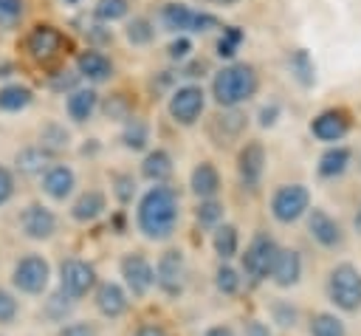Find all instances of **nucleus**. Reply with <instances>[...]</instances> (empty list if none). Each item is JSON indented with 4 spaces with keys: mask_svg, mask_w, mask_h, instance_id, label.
Instances as JSON below:
<instances>
[{
    "mask_svg": "<svg viewBox=\"0 0 361 336\" xmlns=\"http://www.w3.org/2000/svg\"><path fill=\"white\" fill-rule=\"evenodd\" d=\"M178 217H180V200H178V192L172 186H166V184L149 186L141 195L138 209H135L138 232L147 240H166V237H172V232L178 226Z\"/></svg>",
    "mask_w": 361,
    "mask_h": 336,
    "instance_id": "f257e3e1",
    "label": "nucleus"
},
{
    "mask_svg": "<svg viewBox=\"0 0 361 336\" xmlns=\"http://www.w3.org/2000/svg\"><path fill=\"white\" fill-rule=\"evenodd\" d=\"M259 88V76L257 68L248 62H231L226 68H220L212 79V96L220 107L234 110L243 102H248Z\"/></svg>",
    "mask_w": 361,
    "mask_h": 336,
    "instance_id": "f03ea898",
    "label": "nucleus"
},
{
    "mask_svg": "<svg viewBox=\"0 0 361 336\" xmlns=\"http://www.w3.org/2000/svg\"><path fill=\"white\" fill-rule=\"evenodd\" d=\"M327 296L336 308L353 313L361 308V271L353 263H338L327 274Z\"/></svg>",
    "mask_w": 361,
    "mask_h": 336,
    "instance_id": "7ed1b4c3",
    "label": "nucleus"
},
{
    "mask_svg": "<svg viewBox=\"0 0 361 336\" xmlns=\"http://www.w3.org/2000/svg\"><path fill=\"white\" fill-rule=\"evenodd\" d=\"M161 23L175 31V34H200V31H212L220 28V20L212 11H197L186 3H166L161 8Z\"/></svg>",
    "mask_w": 361,
    "mask_h": 336,
    "instance_id": "20e7f679",
    "label": "nucleus"
},
{
    "mask_svg": "<svg viewBox=\"0 0 361 336\" xmlns=\"http://www.w3.org/2000/svg\"><path fill=\"white\" fill-rule=\"evenodd\" d=\"M310 209V189L305 184H282L271 195V215L276 223H296Z\"/></svg>",
    "mask_w": 361,
    "mask_h": 336,
    "instance_id": "39448f33",
    "label": "nucleus"
},
{
    "mask_svg": "<svg viewBox=\"0 0 361 336\" xmlns=\"http://www.w3.org/2000/svg\"><path fill=\"white\" fill-rule=\"evenodd\" d=\"M166 110H169V119L180 127H192L197 124V119L203 116L206 110V90L195 82L189 85H180L169 93V102H166Z\"/></svg>",
    "mask_w": 361,
    "mask_h": 336,
    "instance_id": "423d86ee",
    "label": "nucleus"
},
{
    "mask_svg": "<svg viewBox=\"0 0 361 336\" xmlns=\"http://www.w3.org/2000/svg\"><path fill=\"white\" fill-rule=\"evenodd\" d=\"M276 251H279L276 240H274L268 232H257V234L251 237V243L245 246V254H243V274H245L251 282H262V280L271 274V265H274Z\"/></svg>",
    "mask_w": 361,
    "mask_h": 336,
    "instance_id": "0eeeda50",
    "label": "nucleus"
},
{
    "mask_svg": "<svg viewBox=\"0 0 361 336\" xmlns=\"http://www.w3.org/2000/svg\"><path fill=\"white\" fill-rule=\"evenodd\" d=\"M48 280H51V265L45 257L39 254H25L14 263V271H11V282L23 291V294H42L48 288Z\"/></svg>",
    "mask_w": 361,
    "mask_h": 336,
    "instance_id": "6e6552de",
    "label": "nucleus"
},
{
    "mask_svg": "<svg viewBox=\"0 0 361 336\" xmlns=\"http://www.w3.org/2000/svg\"><path fill=\"white\" fill-rule=\"evenodd\" d=\"M59 285L68 299H82L96 285V268L79 257H71L59 265Z\"/></svg>",
    "mask_w": 361,
    "mask_h": 336,
    "instance_id": "1a4fd4ad",
    "label": "nucleus"
},
{
    "mask_svg": "<svg viewBox=\"0 0 361 336\" xmlns=\"http://www.w3.org/2000/svg\"><path fill=\"white\" fill-rule=\"evenodd\" d=\"M353 127V119L344 107H324L322 113H316L310 119V136L316 141H324V144H336L341 141Z\"/></svg>",
    "mask_w": 361,
    "mask_h": 336,
    "instance_id": "9d476101",
    "label": "nucleus"
},
{
    "mask_svg": "<svg viewBox=\"0 0 361 336\" xmlns=\"http://www.w3.org/2000/svg\"><path fill=\"white\" fill-rule=\"evenodd\" d=\"M152 271H155V285L166 296H178L183 291V282H186V260H183V251H178V248L164 251L158 257V265Z\"/></svg>",
    "mask_w": 361,
    "mask_h": 336,
    "instance_id": "9b49d317",
    "label": "nucleus"
},
{
    "mask_svg": "<svg viewBox=\"0 0 361 336\" xmlns=\"http://www.w3.org/2000/svg\"><path fill=\"white\" fill-rule=\"evenodd\" d=\"M62 45H65V34H62L59 28L48 25V23L34 25V28L28 31V37H25V51H28V56L37 59V62H51V59L62 51Z\"/></svg>",
    "mask_w": 361,
    "mask_h": 336,
    "instance_id": "f8f14e48",
    "label": "nucleus"
},
{
    "mask_svg": "<svg viewBox=\"0 0 361 336\" xmlns=\"http://www.w3.org/2000/svg\"><path fill=\"white\" fill-rule=\"evenodd\" d=\"M265 147L259 141H245L237 152V178L243 184V189H257L265 172Z\"/></svg>",
    "mask_w": 361,
    "mask_h": 336,
    "instance_id": "ddd939ff",
    "label": "nucleus"
},
{
    "mask_svg": "<svg viewBox=\"0 0 361 336\" xmlns=\"http://www.w3.org/2000/svg\"><path fill=\"white\" fill-rule=\"evenodd\" d=\"M307 232L322 248H338L344 246V229L341 223L322 206L307 209Z\"/></svg>",
    "mask_w": 361,
    "mask_h": 336,
    "instance_id": "4468645a",
    "label": "nucleus"
},
{
    "mask_svg": "<svg viewBox=\"0 0 361 336\" xmlns=\"http://www.w3.org/2000/svg\"><path fill=\"white\" fill-rule=\"evenodd\" d=\"M121 277H124V285L133 296H147L149 288L155 285L152 263L144 254H124L121 257Z\"/></svg>",
    "mask_w": 361,
    "mask_h": 336,
    "instance_id": "2eb2a0df",
    "label": "nucleus"
},
{
    "mask_svg": "<svg viewBox=\"0 0 361 336\" xmlns=\"http://www.w3.org/2000/svg\"><path fill=\"white\" fill-rule=\"evenodd\" d=\"M20 229L31 240H48L56 232V215L42 203H28L20 212Z\"/></svg>",
    "mask_w": 361,
    "mask_h": 336,
    "instance_id": "dca6fc26",
    "label": "nucleus"
},
{
    "mask_svg": "<svg viewBox=\"0 0 361 336\" xmlns=\"http://www.w3.org/2000/svg\"><path fill=\"white\" fill-rule=\"evenodd\" d=\"M279 288H293L302 280V254L296 248H279L268 274Z\"/></svg>",
    "mask_w": 361,
    "mask_h": 336,
    "instance_id": "f3484780",
    "label": "nucleus"
},
{
    "mask_svg": "<svg viewBox=\"0 0 361 336\" xmlns=\"http://www.w3.org/2000/svg\"><path fill=\"white\" fill-rule=\"evenodd\" d=\"M76 73L87 82H107L113 76V59L96 48H87L76 56Z\"/></svg>",
    "mask_w": 361,
    "mask_h": 336,
    "instance_id": "a211bd4d",
    "label": "nucleus"
},
{
    "mask_svg": "<svg viewBox=\"0 0 361 336\" xmlns=\"http://www.w3.org/2000/svg\"><path fill=\"white\" fill-rule=\"evenodd\" d=\"M76 186V172L68 164H51L42 172V192L54 200H65Z\"/></svg>",
    "mask_w": 361,
    "mask_h": 336,
    "instance_id": "6ab92c4d",
    "label": "nucleus"
},
{
    "mask_svg": "<svg viewBox=\"0 0 361 336\" xmlns=\"http://www.w3.org/2000/svg\"><path fill=\"white\" fill-rule=\"evenodd\" d=\"M189 186L200 200H212L220 192V172L212 161H200L195 164L192 175H189Z\"/></svg>",
    "mask_w": 361,
    "mask_h": 336,
    "instance_id": "aec40b11",
    "label": "nucleus"
},
{
    "mask_svg": "<svg viewBox=\"0 0 361 336\" xmlns=\"http://www.w3.org/2000/svg\"><path fill=\"white\" fill-rule=\"evenodd\" d=\"M127 291L118 285V282H102L99 288H96V308H99V313L102 316H107V319H116V316H121L124 311H127Z\"/></svg>",
    "mask_w": 361,
    "mask_h": 336,
    "instance_id": "412c9836",
    "label": "nucleus"
},
{
    "mask_svg": "<svg viewBox=\"0 0 361 336\" xmlns=\"http://www.w3.org/2000/svg\"><path fill=\"white\" fill-rule=\"evenodd\" d=\"M350 161H353L350 147H344V144H330V147L319 155L316 172H319L322 178H341V175L350 169Z\"/></svg>",
    "mask_w": 361,
    "mask_h": 336,
    "instance_id": "4be33fe9",
    "label": "nucleus"
},
{
    "mask_svg": "<svg viewBox=\"0 0 361 336\" xmlns=\"http://www.w3.org/2000/svg\"><path fill=\"white\" fill-rule=\"evenodd\" d=\"M96 107H99V93L93 88H76L65 99V110H68L71 121H79V124L87 121L96 113Z\"/></svg>",
    "mask_w": 361,
    "mask_h": 336,
    "instance_id": "5701e85b",
    "label": "nucleus"
},
{
    "mask_svg": "<svg viewBox=\"0 0 361 336\" xmlns=\"http://www.w3.org/2000/svg\"><path fill=\"white\" fill-rule=\"evenodd\" d=\"M104 209H107V198H104V192H102V189H87V192H82V195L73 200V206H71V217L79 220V223H90V220H96Z\"/></svg>",
    "mask_w": 361,
    "mask_h": 336,
    "instance_id": "b1692460",
    "label": "nucleus"
},
{
    "mask_svg": "<svg viewBox=\"0 0 361 336\" xmlns=\"http://www.w3.org/2000/svg\"><path fill=\"white\" fill-rule=\"evenodd\" d=\"M172 155L166 152V150H161V147H155V150H149L147 155H144V161H141V175L147 178V181H152V184H164L169 175H172Z\"/></svg>",
    "mask_w": 361,
    "mask_h": 336,
    "instance_id": "393cba45",
    "label": "nucleus"
},
{
    "mask_svg": "<svg viewBox=\"0 0 361 336\" xmlns=\"http://www.w3.org/2000/svg\"><path fill=\"white\" fill-rule=\"evenodd\" d=\"M51 152L48 150H42L39 144H34V147H25V150H20L17 155H14V164H17V169L23 172V175H39L42 169H48L51 167Z\"/></svg>",
    "mask_w": 361,
    "mask_h": 336,
    "instance_id": "a878e982",
    "label": "nucleus"
},
{
    "mask_svg": "<svg viewBox=\"0 0 361 336\" xmlns=\"http://www.w3.org/2000/svg\"><path fill=\"white\" fill-rule=\"evenodd\" d=\"M288 71H290V76H293L302 88H313V85H316V62H313V56H310L305 48H296V51L288 56Z\"/></svg>",
    "mask_w": 361,
    "mask_h": 336,
    "instance_id": "bb28decb",
    "label": "nucleus"
},
{
    "mask_svg": "<svg viewBox=\"0 0 361 336\" xmlns=\"http://www.w3.org/2000/svg\"><path fill=\"white\" fill-rule=\"evenodd\" d=\"M212 246H214V254H217L223 263L231 260V257L240 251V234H237V226H231V223H220V226H214Z\"/></svg>",
    "mask_w": 361,
    "mask_h": 336,
    "instance_id": "cd10ccee",
    "label": "nucleus"
},
{
    "mask_svg": "<svg viewBox=\"0 0 361 336\" xmlns=\"http://www.w3.org/2000/svg\"><path fill=\"white\" fill-rule=\"evenodd\" d=\"M31 102H34V90L28 85L11 82V85H3L0 88V110H6V113L25 110Z\"/></svg>",
    "mask_w": 361,
    "mask_h": 336,
    "instance_id": "c85d7f7f",
    "label": "nucleus"
},
{
    "mask_svg": "<svg viewBox=\"0 0 361 336\" xmlns=\"http://www.w3.org/2000/svg\"><path fill=\"white\" fill-rule=\"evenodd\" d=\"M121 141H124V147H127V150H133V152L144 150V147H147V141H149V124H147L144 119H138V116H130V119L124 121Z\"/></svg>",
    "mask_w": 361,
    "mask_h": 336,
    "instance_id": "c756f323",
    "label": "nucleus"
},
{
    "mask_svg": "<svg viewBox=\"0 0 361 336\" xmlns=\"http://www.w3.org/2000/svg\"><path fill=\"white\" fill-rule=\"evenodd\" d=\"M68 144H71V133L65 130V124H59V121H45L42 124V130H39V147L42 150H48L54 155V152L65 150Z\"/></svg>",
    "mask_w": 361,
    "mask_h": 336,
    "instance_id": "7c9ffc66",
    "label": "nucleus"
},
{
    "mask_svg": "<svg viewBox=\"0 0 361 336\" xmlns=\"http://www.w3.org/2000/svg\"><path fill=\"white\" fill-rule=\"evenodd\" d=\"M310 336H347V328L336 313L322 311L310 319Z\"/></svg>",
    "mask_w": 361,
    "mask_h": 336,
    "instance_id": "2f4dec72",
    "label": "nucleus"
},
{
    "mask_svg": "<svg viewBox=\"0 0 361 336\" xmlns=\"http://www.w3.org/2000/svg\"><path fill=\"white\" fill-rule=\"evenodd\" d=\"M93 14H96V20H102V23L124 20V17L130 14V0H96Z\"/></svg>",
    "mask_w": 361,
    "mask_h": 336,
    "instance_id": "473e14b6",
    "label": "nucleus"
},
{
    "mask_svg": "<svg viewBox=\"0 0 361 336\" xmlns=\"http://www.w3.org/2000/svg\"><path fill=\"white\" fill-rule=\"evenodd\" d=\"M243 40H245V31L243 28H237V25H226L223 28V34H220V40H217V56L220 59H231L234 54H237V48L243 45Z\"/></svg>",
    "mask_w": 361,
    "mask_h": 336,
    "instance_id": "72a5a7b5",
    "label": "nucleus"
},
{
    "mask_svg": "<svg viewBox=\"0 0 361 336\" xmlns=\"http://www.w3.org/2000/svg\"><path fill=\"white\" fill-rule=\"evenodd\" d=\"M124 34H127V40H130L133 45H149V42L155 40V25H152L147 17H133V20L127 23Z\"/></svg>",
    "mask_w": 361,
    "mask_h": 336,
    "instance_id": "f704fd0d",
    "label": "nucleus"
},
{
    "mask_svg": "<svg viewBox=\"0 0 361 336\" xmlns=\"http://www.w3.org/2000/svg\"><path fill=\"white\" fill-rule=\"evenodd\" d=\"M223 127V136L214 141V144H228V138H237L240 133H243V127H245V116L243 113H237V110H231V113H226V116H220L217 121H214V127Z\"/></svg>",
    "mask_w": 361,
    "mask_h": 336,
    "instance_id": "c9c22d12",
    "label": "nucleus"
},
{
    "mask_svg": "<svg viewBox=\"0 0 361 336\" xmlns=\"http://www.w3.org/2000/svg\"><path fill=\"white\" fill-rule=\"evenodd\" d=\"M195 217H197V223L200 226H220V220H223V203L220 200H200L197 203V209H195Z\"/></svg>",
    "mask_w": 361,
    "mask_h": 336,
    "instance_id": "e433bc0d",
    "label": "nucleus"
},
{
    "mask_svg": "<svg viewBox=\"0 0 361 336\" xmlns=\"http://www.w3.org/2000/svg\"><path fill=\"white\" fill-rule=\"evenodd\" d=\"M214 285H217V291L220 294H226V296H234L237 291H240V274L231 268V265H220L217 271H214Z\"/></svg>",
    "mask_w": 361,
    "mask_h": 336,
    "instance_id": "4c0bfd02",
    "label": "nucleus"
},
{
    "mask_svg": "<svg viewBox=\"0 0 361 336\" xmlns=\"http://www.w3.org/2000/svg\"><path fill=\"white\" fill-rule=\"evenodd\" d=\"M104 113H107V119H116V121H127L133 113H130V102L124 99V93H113L107 102H104Z\"/></svg>",
    "mask_w": 361,
    "mask_h": 336,
    "instance_id": "58836bf2",
    "label": "nucleus"
},
{
    "mask_svg": "<svg viewBox=\"0 0 361 336\" xmlns=\"http://www.w3.org/2000/svg\"><path fill=\"white\" fill-rule=\"evenodd\" d=\"M113 192H116V198H118L121 203H130L133 195H135V181H133V175H127V172L113 175Z\"/></svg>",
    "mask_w": 361,
    "mask_h": 336,
    "instance_id": "ea45409f",
    "label": "nucleus"
},
{
    "mask_svg": "<svg viewBox=\"0 0 361 336\" xmlns=\"http://www.w3.org/2000/svg\"><path fill=\"white\" fill-rule=\"evenodd\" d=\"M23 17V0H0V25L11 28Z\"/></svg>",
    "mask_w": 361,
    "mask_h": 336,
    "instance_id": "a19ab883",
    "label": "nucleus"
},
{
    "mask_svg": "<svg viewBox=\"0 0 361 336\" xmlns=\"http://www.w3.org/2000/svg\"><path fill=\"white\" fill-rule=\"evenodd\" d=\"M166 54H169V59H178V62L189 59V54H192V40H189V37H183V34H178V37L169 42Z\"/></svg>",
    "mask_w": 361,
    "mask_h": 336,
    "instance_id": "79ce46f5",
    "label": "nucleus"
},
{
    "mask_svg": "<svg viewBox=\"0 0 361 336\" xmlns=\"http://www.w3.org/2000/svg\"><path fill=\"white\" fill-rule=\"evenodd\" d=\"M14 316H17V299H14L8 291L0 288V322L6 325V322H11Z\"/></svg>",
    "mask_w": 361,
    "mask_h": 336,
    "instance_id": "37998d69",
    "label": "nucleus"
},
{
    "mask_svg": "<svg viewBox=\"0 0 361 336\" xmlns=\"http://www.w3.org/2000/svg\"><path fill=\"white\" fill-rule=\"evenodd\" d=\"M11 195H14V175H11V169H8V167H3V164H0V206H3V203H8V200H11Z\"/></svg>",
    "mask_w": 361,
    "mask_h": 336,
    "instance_id": "c03bdc74",
    "label": "nucleus"
},
{
    "mask_svg": "<svg viewBox=\"0 0 361 336\" xmlns=\"http://www.w3.org/2000/svg\"><path fill=\"white\" fill-rule=\"evenodd\" d=\"M76 76H79V73L59 71V76L51 79V88H54V90H76Z\"/></svg>",
    "mask_w": 361,
    "mask_h": 336,
    "instance_id": "a18cd8bd",
    "label": "nucleus"
},
{
    "mask_svg": "<svg viewBox=\"0 0 361 336\" xmlns=\"http://www.w3.org/2000/svg\"><path fill=\"white\" fill-rule=\"evenodd\" d=\"M274 316H276V322L285 325V328L296 322V311H293L288 302H274Z\"/></svg>",
    "mask_w": 361,
    "mask_h": 336,
    "instance_id": "49530a36",
    "label": "nucleus"
},
{
    "mask_svg": "<svg viewBox=\"0 0 361 336\" xmlns=\"http://www.w3.org/2000/svg\"><path fill=\"white\" fill-rule=\"evenodd\" d=\"M279 113H282V107H279L276 102L265 104V107L259 110V127H274V124H276V119H279Z\"/></svg>",
    "mask_w": 361,
    "mask_h": 336,
    "instance_id": "de8ad7c7",
    "label": "nucleus"
},
{
    "mask_svg": "<svg viewBox=\"0 0 361 336\" xmlns=\"http://www.w3.org/2000/svg\"><path fill=\"white\" fill-rule=\"evenodd\" d=\"M56 336H96V330L87 322H73V325H65Z\"/></svg>",
    "mask_w": 361,
    "mask_h": 336,
    "instance_id": "09e8293b",
    "label": "nucleus"
},
{
    "mask_svg": "<svg viewBox=\"0 0 361 336\" xmlns=\"http://www.w3.org/2000/svg\"><path fill=\"white\" fill-rule=\"evenodd\" d=\"M203 71H206V62H203V59H192L189 65H183V68H180V76L195 79V76H203Z\"/></svg>",
    "mask_w": 361,
    "mask_h": 336,
    "instance_id": "8fccbe9b",
    "label": "nucleus"
},
{
    "mask_svg": "<svg viewBox=\"0 0 361 336\" xmlns=\"http://www.w3.org/2000/svg\"><path fill=\"white\" fill-rule=\"evenodd\" d=\"M245 336H271V330H268L265 322L251 319V322H245Z\"/></svg>",
    "mask_w": 361,
    "mask_h": 336,
    "instance_id": "3c124183",
    "label": "nucleus"
},
{
    "mask_svg": "<svg viewBox=\"0 0 361 336\" xmlns=\"http://www.w3.org/2000/svg\"><path fill=\"white\" fill-rule=\"evenodd\" d=\"M133 336H166V330H164V328H158V325H141Z\"/></svg>",
    "mask_w": 361,
    "mask_h": 336,
    "instance_id": "603ef678",
    "label": "nucleus"
},
{
    "mask_svg": "<svg viewBox=\"0 0 361 336\" xmlns=\"http://www.w3.org/2000/svg\"><path fill=\"white\" fill-rule=\"evenodd\" d=\"M203 336H234V330H231L228 325H214V328H209Z\"/></svg>",
    "mask_w": 361,
    "mask_h": 336,
    "instance_id": "864d4df0",
    "label": "nucleus"
},
{
    "mask_svg": "<svg viewBox=\"0 0 361 336\" xmlns=\"http://www.w3.org/2000/svg\"><path fill=\"white\" fill-rule=\"evenodd\" d=\"M353 223H355V232L361 234V203H358V212H355V220Z\"/></svg>",
    "mask_w": 361,
    "mask_h": 336,
    "instance_id": "5fc2aeb1",
    "label": "nucleus"
},
{
    "mask_svg": "<svg viewBox=\"0 0 361 336\" xmlns=\"http://www.w3.org/2000/svg\"><path fill=\"white\" fill-rule=\"evenodd\" d=\"M8 71H11V65H8V62H3V65H0V76H8Z\"/></svg>",
    "mask_w": 361,
    "mask_h": 336,
    "instance_id": "6e6d98bb",
    "label": "nucleus"
},
{
    "mask_svg": "<svg viewBox=\"0 0 361 336\" xmlns=\"http://www.w3.org/2000/svg\"><path fill=\"white\" fill-rule=\"evenodd\" d=\"M214 3H234V0H214Z\"/></svg>",
    "mask_w": 361,
    "mask_h": 336,
    "instance_id": "4d7b16f0",
    "label": "nucleus"
},
{
    "mask_svg": "<svg viewBox=\"0 0 361 336\" xmlns=\"http://www.w3.org/2000/svg\"><path fill=\"white\" fill-rule=\"evenodd\" d=\"M68 3H79V0H68Z\"/></svg>",
    "mask_w": 361,
    "mask_h": 336,
    "instance_id": "13d9d810",
    "label": "nucleus"
}]
</instances>
